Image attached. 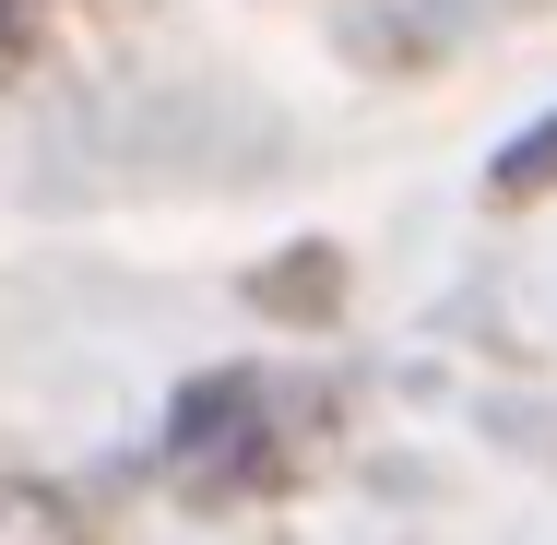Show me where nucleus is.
Segmentation results:
<instances>
[{
  "label": "nucleus",
  "mask_w": 557,
  "mask_h": 545,
  "mask_svg": "<svg viewBox=\"0 0 557 545\" xmlns=\"http://www.w3.org/2000/svg\"><path fill=\"white\" fill-rule=\"evenodd\" d=\"M486 202H557V108L522 131V143H498V166H486Z\"/></svg>",
  "instance_id": "nucleus-3"
},
{
  "label": "nucleus",
  "mask_w": 557,
  "mask_h": 545,
  "mask_svg": "<svg viewBox=\"0 0 557 545\" xmlns=\"http://www.w3.org/2000/svg\"><path fill=\"white\" fill-rule=\"evenodd\" d=\"M166 450H178V474H190L202 498H249V486H273L285 450H273V416H261V368H214V380H190L178 416H166Z\"/></svg>",
  "instance_id": "nucleus-1"
},
{
  "label": "nucleus",
  "mask_w": 557,
  "mask_h": 545,
  "mask_svg": "<svg viewBox=\"0 0 557 545\" xmlns=\"http://www.w3.org/2000/svg\"><path fill=\"white\" fill-rule=\"evenodd\" d=\"M12 48H36V0H0V60Z\"/></svg>",
  "instance_id": "nucleus-4"
},
{
  "label": "nucleus",
  "mask_w": 557,
  "mask_h": 545,
  "mask_svg": "<svg viewBox=\"0 0 557 545\" xmlns=\"http://www.w3.org/2000/svg\"><path fill=\"white\" fill-rule=\"evenodd\" d=\"M249 309H273V321H344V249H321V237L273 249L249 273Z\"/></svg>",
  "instance_id": "nucleus-2"
}]
</instances>
